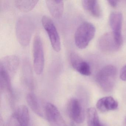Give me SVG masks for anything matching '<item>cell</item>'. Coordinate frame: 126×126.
Returning a JSON list of instances; mask_svg holds the SVG:
<instances>
[{
	"mask_svg": "<svg viewBox=\"0 0 126 126\" xmlns=\"http://www.w3.org/2000/svg\"><path fill=\"white\" fill-rule=\"evenodd\" d=\"M82 4L84 9L95 17H99L102 14L101 9L97 0H84Z\"/></svg>",
	"mask_w": 126,
	"mask_h": 126,
	"instance_id": "cell-15",
	"label": "cell"
},
{
	"mask_svg": "<svg viewBox=\"0 0 126 126\" xmlns=\"http://www.w3.org/2000/svg\"><path fill=\"white\" fill-rule=\"evenodd\" d=\"M0 88L1 91L8 92L9 95H12L11 77L1 68H0Z\"/></svg>",
	"mask_w": 126,
	"mask_h": 126,
	"instance_id": "cell-16",
	"label": "cell"
},
{
	"mask_svg": "<svg viewBox=\"0 0 126 126\" xmlns=\"http://www.w3.org/2000/svg\"><path fill=\"white\" fill-rule=\"evenodd\" d=\"M67 112L71 119L77 124L82 123L84 120V113L82 106L77 99H70L67 105Z\"/></svg>",
	"mask_w": 126,
	"mask_h": 126,
	"instance_id": "cell-7",
	"label": "cell"
},
{
	"mask_svg": "<svg viewBox=\"0 0 126 126\" xmlns=\"http://www.w3.org/2000/svg\"><path fill=\"white\" fill-rule=\"evenodd\" d=\"M29 121L28 108L24 105H20L9 118L6 126H28Z\"/></svg>",
	"mask_w": 126,
	"mask_h": 126,
	"instance_id": "cell-6",
	"label": "cell"
},
{
	"mask_svg": "<svg viewBox=\"0 0 126 126\" xmlns=\"http://www.w3.org/2000/svg\"><path fill=\"white\" fill-rule=\"evenodd\" d=\"M33 50L34 69L35 73L39 75L42 73L44 69L45 58L42 42L38 34L34 37Z\"/></svg>",
	"mask_w": 126,
	"mask_h": 126,
	"instance_id": "cell-4",
	"label": "cell"
},
{
	"mask_svg": "<svg viewBox=\"0 0 126 126\" xmlns=\"http://www.w3.org/2000/svg\"><path fill=\"white\" fill-rule=\"evenodd\" d=\"M88 126H103L99 118L97 111L94 108H88L87 112Z\"/></svg>",
	"mask_w": 126,
	"mask_h": 126,
	"instance_id": "cell-19",
	"label": "cell"
},
{
	"mask_svg": "<svg viewBox=\"0 0 126 126\" xmlns=\"http://www.w3.org/2000/svg\"><path fill=\"white\" fill-rule=\"evenodd\" d=\"M120 77L122 80L126 81V65L122 67L120 71Z\"/></svg>",
	"mask_w": 126,
	"mask_h": 126,
	"instance_id": "cell-20",
	"label": "cell"
},
{
	"mask_svg": "<svg viewBox=\"0 0 126 126\" xmlns=\"http://www.w3.org/2000/svg\"><path fill=\"white\" fill-rule=\"evenodd\" d=\"M99 48L105 52H111L117 50L120 46L118 45L112 32L105 34L98 42Z\"/></svg>",
	"mask_w": 126,
	"mask_h": 126,
	"instance_id": "cell-12",
	"label": "cell"
},
{
	"mask_svg": "<svg viewBox=\"0 0 126 126\" xmlns=\"http://www.w3.org/2000/svg\"><path fill=\"white\" fill-rule=\"evenodd\" d=\"M95 28L90 23H82L77 28L74 35V40L76 46L80 49L87 47L95 33Z\"/></svg>",
	"mask_w": 126,
	"mask_h": 126,
	"instance_id": "cell-3",
	"label": "cell"
},
{
	"mask_svg": "<svg viewBox=\"0 0 126 126\" xmlns=\"http://www.w3.org/2000/svg\"><path fill=\"white\" fill-rule=\"evenodd\" d=\"M118 106L117 102L111 96H106L100 99L96 104L98 110L102 112L114 110Z\"/></svg>",
	"mask_w": 126,
	"mask_h": 126,
	"instance_id": "cell-14",
	"label": "cell"
},
{
	"mask_svg": "<svg viewBox=\"0 0 126 126\" xmlns=\"http://www.w3.org/2000/svg\"><path fill=\"white\" fill-rule=\"evenodd\" d=\"M26 100L29 106L35 113L41 117L43 116V113L37 99L34 94L29 93L27 95Z\"/></svg>",
	"mask_w": 126,
	"mask_h": 126,
	"instance_id": "cell-17",
	"label": "cell"
},
{
	"mask_svg": "<svg viewBox=\"0 0 126 126\" xmlns=\"http://www.w3.org/2000/svg\"><path fill=\"white\" fill-rule=\"evenodd\" d=\"M36 0H17L15 1L17 8L22 12H28L32 10L37 4Z\"/></svg>",
	"mask_w": 126,
	"mask_h": 126,
	"instance_id": "cell-18",
	"label": "cell"
},
{
	"mask_svg": "<svg viewBox=\"0 0 126 126\" xmlns=\"http://www.w3.org/2000/svg\"><path fill=\"white\" fill-rule=\"evenodd\" d=\"M110 23L116 42L121 47L123 43L122 34V15L121 13L118 12L111 13L110 16Z\"/></svg>",
	"mask_w": 126,
	"mask_h": 126,
	"instance_id": "cell-8",
	"label": "cell"
},
{
	"mask_svg": "<svg viewBox=\"0 0 126 126\" xmlns=\"http://www.w3.org/2000/svg\"><path fill=\"white\" fill-rule=\"evenodd\" d=\"M45 113L51 126H67L59 110L51 103L46 104Z\"/></svg>",
	"mask_w": 126,
	"mask_h": 126,
	"instance_id": "cell-9",
	"label": "cell"
},
{
	"mask_svg": "<svg viewBox=\"0 0 126 126\" xmlns=\"http://www.w3.org/2000/svg\"><path fill=\"white\" fill-rule=\"evenodd\" d=\"M42 22L43 28L48 35L52 47L56 52L60 51L61 48L60 37L53 20L49 17L45 15L42 17Z\"/></svg>",
	"mask_w": 126,
	"mask_h": 126,
	"instance_id": "cell-5",
	"label": "cell"
},
{
	"mask_svg": "<svg viewBox=\"0 0 126 126\" xmlns=\"http://www.w3.org/2000/svg\"><path fill=\"white\" fill-rule=\"evenodd\" d=\"M117 75L116 68L113 65H108L99 71L96 79L102 90L105 92H110L114 87Z\"/></svg>",
	"mask_w": 126,
	"mask_h": 126,
	"instance_id": "cell-2",
	"label": "cell"
},
{
	"mask_svg": "<svg viewBox=\"0 0 126 126\" xmlns=\"http://www.w3.org/2000/svg\"><path fill=\"white\" fill-rule=\"evenodd\" d=\"M45 2L48 11L53 17L56 19L62 17L64 10L63 0H46Z\"/></svg>",
	"mask_w": 126,
	"mask_h": 126,
	"instance_id": "cell-13",
	"label": "cell"
},
{
	"mask_svg": "<svg viewBox=\"0 0 126 126\" xmlns=\"http://www.w3.org/2000/svg\"><path fill=\"white\" fill-rule=\"evenodd\" d=\"M70 60L71 66L77 72L84 76L91 75L90 65L79 54L75 52H72L70 55Z\"/></svg>",
	"mask_w": 126,
	"mask_h": 126,
	"instance_id": "cell-10",
	"label": "cell"
},
{
	"mask_svg": "<svg viewBox=\"0 0 126 126\" xmlns=\"http://www.w3.org/2000/svg\"><path fill=\"white\" fill-rule=\"evenodd\" d=\"M34 28V23L30 16L23 15L17 19L16 24V35L22 46L26 47L28 45Z\"/></svg>",
	"mask_w": 126,
	"mask_h": 126,
	"instance_id": "cell-1",
	"label": "cell"
},
{
	"mask_svg": "<svg viewBox=\"0 0 126 126\" xmlns=\"http://www.w3.org/2000/svg\"><path fill=\"white\" fill-rule=\"evenodd\" d=\"M19 64V59L17 56L8 55L2 57L0 61V68L5 70L10 76L16 73Z\"/></svg>",
	"mask_w": 126,
	"mask_h": 126,
	"instance_id": "cell-11",
	"label": "cell"
},
{
	"mask_svg": "<svg viewBox=\"0 0 126 126\" xmlns=\"http://www.w3.org/2000/svg\"><path fill=\"white\" fill-rule=\"evenodd\" d=\"M118 2L119 1L118 0H112L108 1L110 5L113 8H115L117 6Z\"/></svg>",
	"mask_w": 126,
	"mask_h": 126,
	"instance_id": "cell-21",
	"label": "cell"
}]
</instances>
